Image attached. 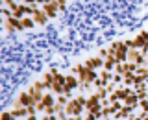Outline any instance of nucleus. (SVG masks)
I'll use <instances>...</instances> for the list:
<instances>
[{
    "label": "nucleus",
    "mask_w": 148,
    "mask_h": 120,
    "mask_svg": "<svg viewBox=\"0 0 148 120\" xmlns=\"http://www.w3.org/2000/svg\"><path fill=\"white\" fill-rule=\"evenodd\" d=\"M128 70H126V61L124 63H117L115 65V74H120V76H124Z\"/></svg>",
    "instance_id": "nucleus-16"
},
{
    "label": "nucleus",
    "mask_w": 148,
    "mask_h": 120,
    "mask_svg": "<svg viewBox=\"0 0 148 120\" xmlns=\"http://www.w3.org/2000/svg\"><path fill=\"white\" fill-rule=\"evenodd\" d=\"M98 104H100V98H98V96H96V92H95V94H91L89 98H87L85 109H87V111H91L92 107H95V105H98Z\"/></svg>",
    "instance_id": "nucleus-10"
},
{
    "label": "nucleus",
    "mask_w": 148,
    "mask_h": 120,
    "mask_svg": "<svg viewBox=\"0 0 148 120\" xmlns=\"http://www.w3.org/2000/svg\"><path fill=\"white\" fill-rule=\"evenodd\" d=\"M11 113H13V117H15V118H26L28 115H30V113H28V107H24V105H21L18 102H17L15 105H13Z\"/></svg>",
    "instance_id": "nucleus-4"
},
{
    "label": "nucleus",
    "mask_w": 148,
    "mask_h": 120,
    "mask_svg": "<svg viewBox=\"0 0 148 120\" xmlns=\"http://www.w3.org/2000/svg\"><path fill=\"white\" fill-rule=\"evenodd\" d=\"M113 76H115V72H111V70H106V68H102V70H100V78L104 80V87L108 85L109 81H113Z\"/></svg>",
    "instance_id": "nucleus-9"
},
{
    "label": "nucleus",
    "mask_w": 148,
    "mask_h": 120,
    "mask_svg": "<svg viewBox=\"0 0 148 120\" xmlns=\"http://www.w3.org/2000/svg\"><path fill=\"white\" fill-rule=\"evenodd\" d=\"M108 54H109V50H108V48H102V50H100V57H104V59H106V57H108Z\"/></svg>",
    "instance_id": "nucleus-35"
},
{
    "label": "nucleus",
    "mask_w": 148,
    "mask_h": 120,
    "mask_svg": "<svg viewBox=\"0 0 148 120\" xmlns=\"http://www.w3.org/2000/svg\"><path fill=\"white\" fill-rule=\"evenodd\" d=\"M24 120H37V117H35V115H28Z\"/></svg>",
    "instance_id": "nucleus-37"
},
{
    "label": "nucleus",
    "mask_w": 148,
    "mask_h": 120,
    "mask_svg": "<svg viewBox=\"0 0 148 120\" xmlns=\"http://www.w3.org/2000/svg\"><path fill=\"white\" fill-rule=\"evenodd\" d=\"M145 44H146V39H145V37H143L141 33H139L135 39H133V48H139V50H141Z\"/></svg>",
    "instance_id": "nucleus-15"
},
{
    "label": "nucleus",
    "mask_w": 148,
    "mask_h": 120,
    "mask_svg": "<svg viewBox=\"0 0 148 120\" xmlns=\"http://www.w3.org/2000/svg\"><path fill=\"white\" fill-rule=\"evenodd\" d=\"M41 102H43L45 109H46V107H52V105L56 104V100H54V94H52V92H48V91L45 92V96H43V100H41Z\"/></svg>",
    "instance_id": "nucleus-8"
},
{
    "label": "nucleus",
    "mask_w": 148,
    "mask_h": 120,
    "mask_svg": "<svg viewBox=\"0 0 148 120\" xmlns=\"http://www.w3.org/2000/svg\"><path fill=\"white\" fill-rule=\"evenodd\" d=\"M133 89H135V92L137 91H148V83L145 81V83H139V85H133Z\"/></svg>",
    "instance_id": "nucleus-26"
},
{
    "label": "nucleus",
    "mask_w": 148,
    "mask_h": 120,
    "mask_svg": "<svg viewBox=\"0 0 148 120\" xmlns=\"http://www.w3.org/2000/svg\"><path fill=\"white\" fill-rule=\"evenodd\" d=\"M65 85H67L69 89H78V87H80V80H78V76H67Z\"/></svg>",
    "instance_id": "nucleus-11"
},
{
    "label": "nucleus",
    "mask_w": 148,
    "mask_h": 120,
    "mask_svg": "<svg viewBox=\"0 0 148 120\" xmlns=\"http://www.w3.org/2000/svg\"><path fill=\"white\" fill-rule=\"evenodd\" d=\"M32 18L35 20V24H41V26H43V24H46V20H48V15H46L43 9H35L34 15H32Z\"/></svg>",
    "instance_id": "nucleus-6"
},
{
    "label": "nucleus",
    "mask_w": 148,
    "mask_h": 120,
    "mask_svg": "<svg viewBox=\"0 0 148 120\" xmlns=\"http://www.w3.org/2000/svg\"><path fill=\"white\" fill-rule=\"evenodd\" d=\"M4 30H6L8 33H13V31H17V30H15V26H13L11 22L8 20V18H6V22H4Z\"/></svg>",
    "instance_id": "nucleus-23"
},
{
    "label": "nucleus",
    "mask_w": 148,
    "mask_h": 120,
    "mask_svg": "<svg viewBox=\"0 0 148 120\" xmlns=\"http://www.w3.org/2000/svg\"><path fill=\"white\" fill-rule=\"evenodd\" d=\"M17 102L21 105H24V107H28V105H32V104H35V100L32 98V94L28 91H24V92H21L18 94V98H17Z\"/></svg>",
    "instance_id": "nucleus-5"
},
{
    "label": "nucleus",
    "mask_w": 148,
    "mask_h": 120,
    "mask_svg": "<svg viewBox=\"0 0 148 120\" xmlns=\"http://www.w3.org/2000/svg\"><path fill=\"white\" fill-rule=\"evenodd\" d=\"M41 80H43V83L46 85V89H50V87H52V83H54V74L52 72H45Z\"/></svg>",
    "instance_id": "nucleus-14"
},
{
    "label": "nucleus",
    "mask_w": 148,
    "mask_h": 120,
    "mask_svg": "<svg viewBox=\"0 0 148 120\" xmlns=\"http://www.w3.org/2000/svg\"><path fill=\"white\" fill-rule=\"evenodd\" d=\"M83 105L78 102L76 98H72V100H69V104H67V107H65V113L69 115V117H80V115L83 113Z\"/></svg>",
    "instance_id": "nucleus-1"
},
{
    "label": "nucleus",
    "mask_w": 148,
    "mask_h": 120,
    "mask_svg": "<svg viewBox=\"0 0 148 120\" xmlns=\"http://www.w3.org/2000/svg\"><path fill=\"white\" fill-rule=\"evenodd\" d=\"M104 61H106V59L98 55V57H91V59H87V61H83V65H85L87 68L96 70V68H104Z\"/></svg>",
    "instance_id": "nucleus-3"
},
{
    "label": "nucleus",
    "mask_w": 148,
    "mask_h": 120,
    "mask_svg": "<svg viewBox=\"0 0 148 120\" xmlns=\"http://www.w3.org/2000/svg\"><path fill=\"white\" fill-rule=\"evenodd\" d=\"M139 107H141L143 111H148V98H146V100H141V102H139Z\"/></svg>",
    "instance_id": "nucleus-32"
},
{
    "label": "nucleus",
    "mask_w": 148,
    "mask_h": 120,
    "mask_svg": "<svg viewBox=\"0 0 148 120\" xmlns=\"http://www.w3.org/2000/svg\"><path fill=\"white\" fill-rule=\"evenodd\" d=\"M2 15L6 17V18H9V17H13V11L9 7H2Z\"/></svg>",
    "instance_id": "nucleus-31"
},
{
    "label": "nucleus",
    "mask_w": 148,
    "mask_h": 120,
    "mask_svg": "<svg viewBox=\"0 0 148 120\" xmlns=\"http://www.w3.org/2000/svg\"><path fill=\"white\" fill-rule=\"evenodd\" d=\"M92 85H95L96 89H100V87H104V80H102V78H100V74H98V78H96V80L92 81Z\"/></svg>",
    "instance_id": "nucleus-27"
},
{
    "label": "nucleus",
    "mask_w": 148,
    "mask_h": 120,
    "mask_svg": "<svg viewBox=\"0 0 148 120\" xmlns=\"http://www.w3.org/2000/svg\"><path fill=\"white\" fill-rule=\"evenodd\" d=\"M34 87H35L37 91H45V89H46V85H45V83H43V80L35 81V83H34Z\"/></svg>",
    "instance_id": "nucleus-30"
},
{
    "label": "nucleus",
    "mask_w": 148,
    "mask_h": 120,
    "mask_svg": "<svg viewBox=\"0 0 148 120\" xmlns=\"http://www.w3.org/2000/svg\"><path fill=\"white\" fill-rule=\"evenodd\" d=\"M122 83L126 87H133V83H135V72H126V74H124Z\"/></svg>",
    "instance_id": "nucleus-13"
},
{
    "label": "nucleus",
    "mask_w": 148,
    "mask_h": 120,
    "mask_svg": "<svg viewBox=\"0 0 148 120\" xmlns=\"http://www.w3.org/2000/svg\"><path fill=\"white\" fill-rule=\"evenodd\" d=\"M141 120H148V118H141Z\"/></svg>",
    "instance_id": "nucleus-39"
},
{
    "label": "nucleus",
    "mask_w": 148,
    "mask_h": 120,
    "mask_svg": "<svg viewBox=\"0 0 148 120\" xmlns=\"http://www.w3.org/2000/svg\"><path fill=\"white\" fill-rule=\"evenodd\" d=\"M141 50L139 48H130L128 50V61H133V63H137V59L141 57Z\"/></svg>",
    "instance_id": "nucleus-12"
},
{
    "label": "nucleus",
    "mask_w": 148,
    "mask_h": 120,
    "mask_svg": "<svg viewBox=\"0 0 148 120\" xmlns=\"http://www.w3.org/2000/svg\"><path fill=\"white\" fill-rule=\"evenodd\" d=\"M122 107H124V102H120V100L115 102V104H111V109H113V113H119Z\"/></svg>",
    "instance_id": "nucleus-22"
},
{
    "label": "nucleus",
    "mask_w": 148,
    "mask_h": 120,
    "mask_svg": "<svg viewBox=\"0 0 148 120\" xmlns=\"http://www.w3.org/2000/svg\"><path fill=\"white\" fill-rule=\"evenodd\" d=\"M96 96H98L100 100H106L109 96V91L106 89V87H100V89H96Z\"/></svg>",
    "instance_id": "nucleus-18"
},
{
    "label": "nucleus",
    "mask_w": 148,
    "mask_h": 120,
    "mask_svg": "<svg viewBox=\"0 0 148 120\" xmlns=\"http://www.w3.org/2000/svg\"><path fill=\"white\" fill-rule=\"evenodd\" d=\"M22 4H26V6H30L34 9H39V7H37V0H22Z\"/></svg>",
    "instance_id": "nucleus-29"
},
{
    "label": "nucleus",
    "mask_w": 148,
    "mask_h": 120,
    "mask_svg": "<svg viewBox=\"0 0 148 120\" xmlns=\"http://www.w3.org/2000/svg\"><path fill=\"white\" fill-rule=\"evenodd\" d=\"M115 65H117V63H113V61H109V59H106V61H104V68H106V70H111V72H113V70H115Z\"/></svg>",
    "instance_id": "nucleus-24"
},
{
    "label": "nucleus",
    "mask_w": 148,
    "mask_h": 120,
    "mask_svg": "<svg viewBox=\"0 0 148 120\" xmlns=\"http://www.w3.org/2000/svg\"><path fill=\"white\" fill-rule=\"evenodd\" d=\"M113 109H111V105H108V107H104V109H102V117H104V118H111V117H113Z\"/></svg>",
    "instance_id": "nucleus-19"
},
{
    "label": "nucleus",
    "mask_w": 148,
    "mask_h": 120,
    "mask_svg": "<svg viewBox=\"0 0 148 120\" xmlns=\"http://www.w3.org/2000/svg\"><path fill=\"white\" fill-rule=\"evenodd\" d=\"M124 43H126L128 48H133V39H128V41H124Z\"/></svg>",
    "instance_id": "nucleus-36"
},
{
    "label": "nucleus",
    "mask_w": 148,
    "mask_h": 120,
    "mask_svg": "<svg viewBox=\"0 0 148 120\" xmlns=\"http://www.w3.org/2000/svg\"><path fill=\"white\" fill-rule=\"evenodd\" d=\"M69 100H71V98H69V96H65V94H58V100H56V102H58V104H61L63 107H67Z\"/></svg>",
    "instance_id": "nucleus-20"
},
{
    "label": "nucleus",
    "mask_w": 148,
    "mask_h": 120,
    "mask_svg": "<svg viewBox=\"0 0 148 120\" xmlns=\"http://www.w3.org/2000/svg\"><path fill=\"white\" fill-rule=\"evenodd\" d=\"M0 120H17V118L13 117V113H11V111H4V113L0 115Z\"/></svg>",
    "instance_id": "nucleus-21"
},
{
    "label": "nucleus",
    "mask_w": 148,
    "mask_h": 120,
    "mask_svg": "<svg viewBox=\"0 0 148 120\" xmlns=\"http://www.w3.org/2000/svg\"><path fill=\"white\" fill-rule=\"evenodd\" d=\"M106 89H108V91H109V94H111V92L117 91V83H115V81H109L108 85H106Z\"/></svg>",
    "instance_id": "nucleus-28"
},
{
    "label": "nucleus",
    "mask_w": 148,
    "mask_h": 120,
    "mask_svg": "<svg viewBox=\"0 0 148 120\" xmlns=\"http://www.w3.org/2000/svg\"><path fill=\"white\" fill-rule=\"evenodd\" d=\"M104 120H113V118H104Z\"/></svg>",
    "instance_id": "nucleus-38"
},
{
    "label": "nucleus",
    "mask_w": 148,
    "mask_h": 120,
    "mask_svg": "<svg viewBox=\"0 0 148 120\" xmlns=\"http://www.w3.org/2000/svg\"><path fill=\"white\" fill-rule=\"evenodd\" d=\"M83 68H85V65H83V63L74 65V67H72V74H76V76H78V74H80V72L83 70Z\"/></svg>",
    "instance_id": "nucleus-25"
},
{
    "label": "nucleus",
    "mask_w": 148,
    "mask_h": 120,
    "mask_svg": "<svg viewBox=\"0 0 148 120\" xmlns=\"http://www.w3.org/2000/svg\"><path fill=\"white\" fill-rule=\"evenodd\" d=\"M43 11L48 15V18H56V17H58V11H59L58 2H46L43 6Z\"/></svg>",
    "instance_id": "nucleus-2"
},
{
    "label": "nucleus",
    "mask_w": 148,
    "mask_h": 120,
    "mask_svg": "<svg viewBox=\"0 0 148 120\" xmlns=\"http://www.w3.org/2000/svg\"><path fill=\"white\" fill-rule=\"evenodd\" d=\"M22 20V26H24V30H28V28H34V24H35V20L32 17H24V18H21Z\"/></svg>",
    "instance_id": "nucleus-17"
},
{
    "label": "nucleus",
    "mask_w": 148,
    "mask_h": 120,
    "mask_svg": "<svg viewBox=\"0 0 148 120\" xmlns=\"http://www.w3.org/2000/svg\"><path fill=\"white\" fill-rule=\"evenodd\" d=\"M85 120H100V118L96 117V115H92V113H89V111H87V115H85Z\"/></svg>",
    "instance_id": "nucleus-34"
},
{
    "label": "nucleus",
    "mask_w": 148,
    "mask_h": 120,
    "mask_svg": "<svg viewBox=\"0 0 148 120\" xmlns=\"http://www.w3.org/2000/svg\"><path fill=\"white\" fill-rule=\"evenodd\" d=\"M139 102H141V100L137 98V94H135V92H132V94H130L128 98L124 100V105H130L132 109H137V107H139Z\"/></svg>",
    "instance_id": "nucleus-7"
},
{
    "label": "nucleus",
    "mask_w": 148,
    "mask_h": 120,
    "mask_svg": "<svg viewBox=\"0 0 148 120\" xmlns=\"http://www.w3.org/2000/svg\"><path fill=\"white\" fill-rule=\"evenodd\" d=\"M122 80H124V76H120V74H115V76H113V81L117 83V85H119V83H122Z\"/></svg>",
    "instance_id": "nucleus-33"
}]
</instances>
